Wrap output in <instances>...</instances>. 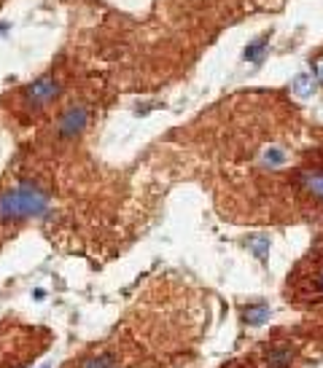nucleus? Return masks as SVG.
Returning a JSON list of instances; mask_svg holds the SVG:
<instances>
[{"label": "nucleus", "mask_w": 323, "mask_h": 368, "mask_svg": "<svg viewBox=\"0 0 323 368\" xmlns=\"http://www.w3.org/2000/svg\"><path fill=\"white\" fill-rule=\"evenodd\" d=\"M40 368H49V366H40Z\"/></svg>", "instance_id": "ddd939ff"}, {"label": "nucleus", "mask_w": 323, "mask_h": 368, "mask_svg": "<svg viewBox=\"0 0 323 368\" xmlns=\"http://www.w3.org/2000/svg\"><path fill=\"white\" fill-rule=\"evenodd\" d=\"M81 368H111V358H89L81 363Z\"/></svg>", "instance_id": "9d476101"}, {"label": "nucleus", "mask_w": 323, "mask_h": 368, "mask_svg": "<svg viewBox=\"0 0 323 368\" xmlns=\"http://www.w3.org/2000/svg\"><path fill=\"white\" fill-rule=\"evenodd\" d=\"M315 293H318V296L323 298V269L318 272V277H315Z\"/></svg>", "instance_id": "9b49d317"}, {"label": "nucleus", "mask_w": 323, "mask_h": 368, "mask_svg": "<svg viewBox=\"0 0 323 368\" xmlns=\"http://www.w3.org/2000/svg\"><path fill=\"white\" fill-rule=\"evenodd\" d=\"M315 78H318V81L323 84V62H321V65H318V73H315Z\"/></svg>", "instance_id": "f8f14e48"}, {"label": "nucleus", "mask_w": 323, "mask_h": 368, "mask_svg": "<svg viewBox=\"0 0 323 368\" xmlns=\"http://www.w3.org/2000/svg\"><path fill=\"white\" fill-rule=\"evenodd\" d=\"M315 89H318V78H313V76H296V81H293V91L302 97L315 94Z\"/></svg>", "instance_id": "0eeeda50"}, {"label": "nucleus", "mask_w": 323, "mask_h": 368, "mask_svg": "<svg viewBox=\"0 0 323 368\" xmlns=\"http://www.w3.org/2000/svg\"><path fill=\"white\" fill-rule=\"evenodd\" d=\"M248 247L253 250V255L264 261V258H267V253H269V239L267 237H251V239H248Z\"/></svg>", "instance_id": "6e6552de"}, {"label": "nucleus", "mask_w": 323, "mask_h": 368, "mask_svg": "<svg viewBox=\"0 0 323 368\" xmlns=\"http://www.w3.org/2000/svg\"><path fill=\"white\" fill-rule=\"evenodd\" d=\"M258 164H261L264 170H280V167H286V164H288V153H286V148H280V145H269V148H264L261 156H258Z\"/></svg>", "instance_id": "39448f33"}, {"label": "nucleus", "mask_w": 323, "mask_h": 368, "mask_svg": "<svg viewBox=\"0 0 323 368\" xmlns=\"http://www.w3.org/2000/svg\"><path fill=\"white\" fill-rule=\"evenodd\" d=\"M60 81H57L54 76H43L38 78V81H32L30 86H25V91H22V102H25L27 108H32V111H40L43 105H49L51 100H57V94H60Z\"/></svg>", "instance_id": "f03ea898"}, {"label": "nucleus", "mask_w": 323, "mask_h": 368, "mask_svg": "<svg viewBox=\"0 0 323 368\" xmlns=\"http://www.w3.org/2000/svg\"><path fill=\"white\" fill-rule=\"evenodd\" d=\"M296 180L310 199L323 204V170H304V172H299Z\"/></svg>", "instance_id": "20e7f679"}, {"label": "nucleus", "mask_w": 323, "mask_h": 368, "mask_svg": "<svg viewBox=\"0 0 323 368\" xmlns=\"http://www.w3.org/2000/svg\"><path fill=\"white\" fill-rule=\"evenodd\" d=\"M86 124H89V108L86 105H70L65 113L60 116V121H57V132H60V137H76L81 132L86 129Z\"/></svg>", "instance_id": "7ed1b4c3"}, {"label": "nucleus", "mask_w": 323, "mask_h": 368, "mask_svg": "<svg viewBox=\"0 0 323 368\" xmlns=\"http://www.w3.org/2000/svg\"><path fill=\"white\" fill-rule=\"evenodd\" d=\"M269 314H272V309L264 307V304H258V307H248L242 317H245L248 325H264L269 320Z\"/></svg>", "instance_id": "423d86ee"}, {"label": "nucleus", "mask_w": 323, "mask_h": 368, "mask_svg": "<svg viewBox=\"0 0 323 368\" xmlns=\"http://www.w3.org/2000/svg\"><path fill=\"white\" fill-rule=\"evenodd\" d=\"M269 43V35H264V38H258V41H253V43H248V49H245V59H258V54L264 51V46Z\"/></svg>", "instance_id": "1a4fd4ad"}, {"label": "nucleus", "mask_w": 323, "mask_h": 368, "mask_svg": "<svg viewBox=\"0 0 323 368\" xmlns=\"http://www.w3.org/2000/svg\"><path fill=\"white\" fill-rule=\"evenodd\" d=\"M49 194L32 183H19L16 188L0 194V221H27L49 212Z\"/></svg>", "instance_id": "f257e3e1"}]
</instances>
